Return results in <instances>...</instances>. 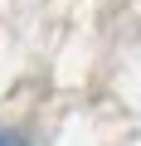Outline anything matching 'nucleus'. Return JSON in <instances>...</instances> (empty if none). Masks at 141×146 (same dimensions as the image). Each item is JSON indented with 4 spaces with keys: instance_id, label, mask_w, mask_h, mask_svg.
<instances>
[{
    "instance_id": "obj_1",
    "label": "nucleus",
    "mask_w": 141,
    "mask_h": 146,
    "mask_svg": "<svg viewBox=\"0 0 141 146\" xmlns=\"http://www.w3.org/2000/svg\"><path fill=\"white\" fill-rule=\"evenodd\" d=\"M0 146H29V141H24L20 131H0Z\"/></svg>"
}]
</instances>
